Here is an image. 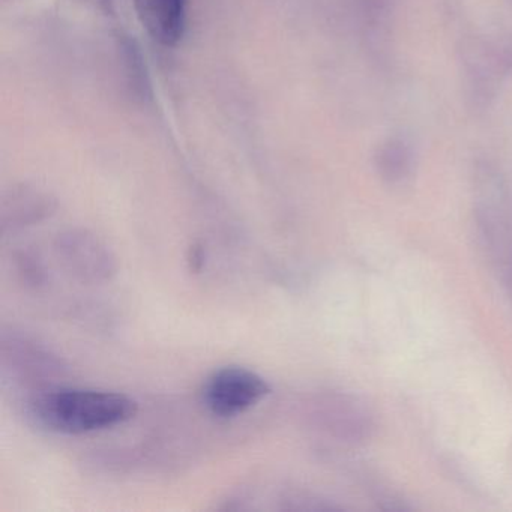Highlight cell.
Segmentation results:
<instances>
[{"instance_id": "1", "label": "cell", "mask_w": 512, "mask_h": 512, "mask_svg": "<svg viewBox=\"0 0 512 512\" xmlns=\"http://www.w3.org/2000/svg\"><path fill=\"white\" fill-rule=\"evenodd\" d=\"M26 412L43 430L80 436L131 421L139 412V404L122 392L53 385L32 392L26 401Z\"/></svg>"}, {"instance_id": "2", "label": "cell", "mask_w": 512, "mask_h": 512, "mask_svg": "<svg viewBox=\"0 0 512 512\" xmlns=\"http://www.w3.org/2000/svg\"><path fill=\"white\" fill-rule=\"evenodd\" d=\"M304 416L314 430L346 445H364L377 430L373 409L352 392H316L304 401Z\"/></svg>"}, {"instance_id": "3", "label": "cell", "mask_w": 512, "mask_h": 512, "mask_svg": "<svg viewBox=\"0 0 512 512\" xmlns=\"http://www.w3.org/2000/svg\"><path fill=\"white\" fill-rule=\"evenodd\" d=\"M272 388L265 377L241 365L212 371L200 389V400L209 415L233 419L262 403Z\"/></svg>"}, {"instance_id": "4", "label": "cell", "mask_w": 512, "mask_h": 512, "mask_svg": "<svg viewBox=\"0 0 512 512\" xmlns=\"http://www.w3.org/2000/svg\"><path fill=\"white\" fill-rule=\"evenodd\" d=\"M56 259L73 280L103 286L118 274V259L97 233L83 227L62 230L53 242Z\"/></svg>"}, {"instance_id": "5", "label": "cell", "mask_w": 512, "mask_h": 512, "mask_svg": "<svg viewBox=\"0 0 512 512\" xmlns=\"http://www.w3.org/2000/svg\"><path fill=\"white\" fill-rule=\"evenodd\" d=\"M0 359L5 376L34 388V391L53 386L64 376L67 367L61 356L31 335L10 329L0 338Z\"/></svg>"}, {"instance_id": "6", "label": "cell", "mask_w": 512, "mask_h": 512, "mask_svg": "<svg viewBox=\"0 0 512 512\" xmlns=\"http://www.w3.org/2000/svg\"><path fill=\"white\" fill-rule=\"evenodd\" d=\"M58 203L46 191L31 185H16L0 200V233L17 235L55 215Z\"/></svg>"}, {"instance_id": "7", "label": "cell", "mask_w": 512, "mask_h": 512, "mask_svg": "<svg viewBox=\"0 0 512 512\" xmlns=\"http://www.w3.org/2000/svg\"><path fill=\"white\" fill-rule=\"evenodd\" d=\"M190 0H133L137 19L152 40L164 47L181 43L187 29Z\"/></svg>"}, {"instance_id": "8", "label": "cell", "mask_w": 512, "mask_h": 512, "mask_svg": "<svg viewBox=\"0 0 512 512\" xmlns=\"http://www.w3.org/2000/svg\"><path fill=\"white\" fill-rule=\"evenodd\" d=\"M374 167L385 184L392 187L404 184L409 181L415 169V154L412 146L401 137L386 140L377 148Z\"/></svg>"}, {"instance_id": "9", "label": "cell", "mask_w": 512, "mask_h": 512, "mask_svg": "<svg viewBox=\"0 0 512 512\" xmlns=\"http://www.w3.org/2000/svg\"><path fill=\"white\" fill-rule=\"evenodd\" d=\"M466 74L470 79V88L473 89V98H479L482 103L493 98V89L496 86L499 67V58L491 50L481 44H470L464 53Z\"/></svg>"}, {"instance_id": "10", "label": "cell", "mask_w": 512, "mask_h": 512, "mask_svg": "<svg viewBox=\"0 0 512 512\" xmlns=\"http://www.w3.org/2000/svg\"><path fill=\"white\" fill-rule=\"evenodd\" d=\"M13 268L20 283L29 290L44 289L49 281L46 265L37 251L32 248H23L16 251L13 256Z\"/></svg>"}, {"instance_id": "11", "label": "cell", "mask_w": 512, "mask_h": 512, "mask_svg": "<svg viewBox=\"0 0 512 512\" xmlns=\"http://www.w3.org/2000/svg\"><path fill=\"white\" fill-rule=\"evenodd\" d=\"M188 268L194 274H200L202 269L205 268L206 263V250L202 242H194L188 250L187 256Z\"/></svg>"}]
</instances>
